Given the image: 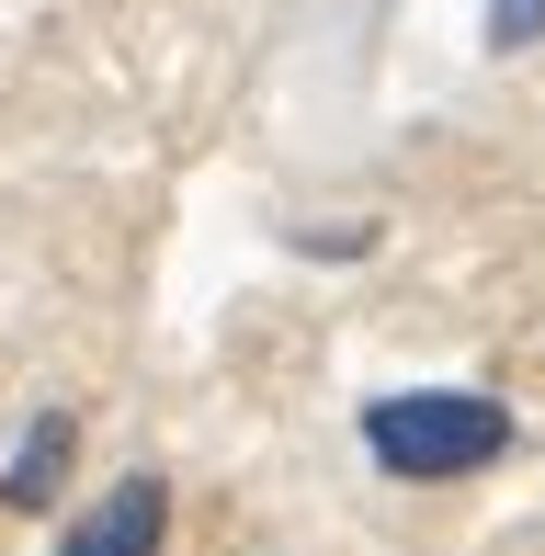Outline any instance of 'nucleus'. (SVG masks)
<instances>
[{"mask_svg":"<svg viewBox=\"0 0 545 556\" xmlns=\"http://www.w3.org/2000/svg\"><path fill=\"white\" fill-rule=\"evenodd\" d=\"M364 454L409 489H443V477H478L511 454V409L478 387H409V397H376L364 409Z\"/></svg>","mask_w":545,"mask_h":556,"instance_id":"nucleus-1","label":"nucleus"},{"mask_svg":"<svg viewBox=\"0 0 545 556\" xmlns=\"http://www.w3.org/2000/svg\"><path fill=\"white\" fill-rule=\"evenodd\" d=\"M160 545H170V489L160 477H114V489L58 534V556H160Z\"/></svg>","mask_w":545,"mask_h":556,"instance_id":"nucleus-2","label":"nucleus"},{"mask_svg":"<svg viewBox=\"0 0 545 556\" xmlns=\"http://www.w3.org/2000/svg\"><path fill=\"white\" fill-rule=\"evenodd\" d=\"M68 454H80V420H68V409H35L23 443H12V466H0V500H12V511H46L58 477H68Z\"/></svg>","mask_w":545,"mask_h":556,"instance_id":"nucleus-3","label":"nucleus"},{"mask_svg":"<svg viewBox=\"0 0 545 556\" xmlns=\"http://www.w3.org/2000/svg\"><path fill=\"white\" fill-rule=\"evenodd\" d=\"M534 35H545V0H489V46H500V58H523Z\"/></svg>","mask_w":545,"mask_h":556,"instance_id":"nucleus-4","label":"nucleus"}]
</instances>
